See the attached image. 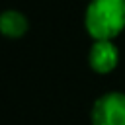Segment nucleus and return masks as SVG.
Instances as JSON below:
<instances>
[{"label": "nucleus", "mask_w": 125, "mask_h": 125, "mask_svg": "<svg viewBox=\"0 0 125 125\" xmlns=\"http://www.w3.org/2000/svg\"><path fill=\"white\" fill-rule=\"evenodd\" d=\"M92 125H125V94L107 92L100 96L90 111Z\"/></svg>", "instance_id": "2"}, {"label": "nucleus", "mask_w": 125, "mask_h": 125, "mask_svg": "<svg viewBox=\"0 0 125 125\" xmlns=\"http://www.w3.org/2000/svg\"><path fill=\"white\" fill-rule=\"evenodd\" d=\"M119 62V51L111 39H96L88 53V64L98 74L111 72Z\"/></svg>", "instance_id": "3"}, {"label": "nucleus", "mask_w": 125, "mask_h": 125, "mask_svg": "<svg viewBox=\"0 0 125 125\" xmlns=\"http://www.w3.org/2000/svg\"><path fill=\"white\" fill-rule=\"evenodd\" d=\"M27 18L18 12V10H6L2 16H0V29L6 37H12V39H18L21 35H25L27 31Z\"/></svg>", "instance_id": "4"}, {"label": "nucleus", "mask_w": 125, "mask_h": 125, "mask_svg": "<svg viewBox=\"0 0 125 125\" xmlns=\"http://www.w3.org/2000/svg\"><path fill=\"white\" fill-rule=\"evenodd\" d=\"M88 35L96 39H113L125 27V0H92L84 14Z\"/></svg>", "instance_id": "1"}]
</instances>
